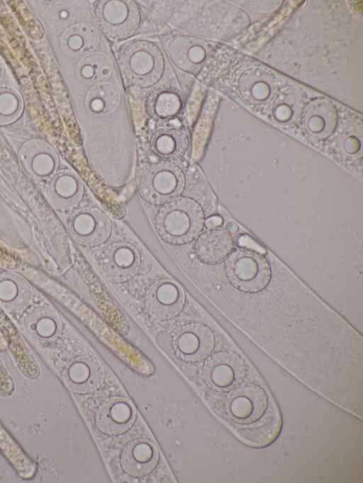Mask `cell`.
<instances>
[{"mask_svg": "<svg viewBox=\"0 0 363 483\" xmlns=\"http://www.w3.org/2000/svg\"><path fill=\"white\" fill-rule=\"evenodd\" d=\"M135 417L133 406L127 399L117 397L104 402L97 411L96 423L108 435H118L127 431Z\"/></svg>", "mask_w": 363, "mask_h": 483, "instance_id": "9c48e42d", "label": "cell"}, {"mask_svg": "<svg viewBox=\"0 0 363 483\" xmlns=\"http://www.w3.org/2000/svg\"><path fill=\"white\" fill-rule=\"evenodd\" d=\"M0 450L13 465L18 475L23 479H31L35 474L36 466L24 453L18 443L0 423Z\"/></svg>", "mask_w": 363, "mask_h": 483, "instance_id": "ffe728a7", "label": "cell"}, {"mask_svg": "<svg viewBox=\"0 0 363 483\" xmlns=\"http://www.w3.org/2000/svg\"><path fill=\"white\" fill-rule=\"evenodd\" d=\"M215 339L211 331L200 324H191L182 329L174 341L179 356L191 362L200 361L213 351Z\"/></svg>", "mask_w": 363, "mask_h": 483, "instance_id": "52a82bcc", "label": "cell"}, {"mask_svg": "<svg viewBox=\"0 0 363 483\" xmlns=\"http://www.w3.org/2000/svg\"><path fill=\"white\" fill-rule=\"evenodd\" d=\"M342 149L348 154H356L360 148V142L353 136L346 137L342 143Z\"/></svg>", "mask_w": 363, "mask_h": 483, "instance_id": "cb8c5ba5", "label": "cell"}, {"mask_svg": "<svg viewBox=\"0 0 363 483\" xmlns=\"http://www.w3.org/2000/svg\"><path fill=\"white\" fill-rule=\"evenodd\" d=\"M184 293L175 282L164 280L153 285L147 297L150 313L159 319H168L177 316L182 309Z\"/></svg>", "mask_w": 363, "mask_h": 483, "instance_id": "ba28073f", "label": "cell"}, {"mask_svg": "<svg viewBox=\"0 0 363 483\" xmlns=\"http://www.w3.org/2000/svg\"><path fill=\"white\" fill-rule=\"evenodd\" d=\"M184 98L176 89L167 86L152 90L146 96L145 108L147 113L158 120H166L178 115L182 110Z\"/></svg>", "mask_w": 363, "mask_h": 483, "instance_id": "e0dca14e", "label": "cell"}, {"mask_svg": "<svg viewBox=\"0 0 363 483\" xmlns=\"http://www.w3.org/2000/svg\"><path fill=\"white\" fill-rule=\"evenodd\" d=\"M111 222L107 216L95 208L80 211L74 218L72 230L77 241L86 246L103 243L111 232Z\"/></svg>", "mask_w": 363, "mask_h": 483, "instance_id": "8fae6325", "label": "cell"}, {"mask_svg": "<svg viewBox=\"0 0 363 483\" xmlns=\"http://www.w3.org/2000/svg\"><path fill=\"white\" fill-rule=\"evenodd\" d=\"M267 397L262 389L255 385H247L235 390L228 402L230 415L242 422L259 419L267 408Z\"/></svg>", "mask_w": 363, "mask_h": 483, "instance_id": "30bf717a", "label": "cell"}, {"mask_svg": "<svg viewBox=\"0 0 363 483\" xmlns=\"http://www.w3.org/2000/svg\"><path fill=\"white\" fill-rule=\"evenodd\" d=\"M13 381L0 360V396L9 397L13 393Z\"/></svg>", "mask_w": 363, "mask_h": 483, "instance_id": "603a6c76", "label": "cell"}, {"mask_svg": "<svg viewBox=\"0 0 363 483\" xmlns=\"http://www.w3.org/2000/svg\"><path fill=\"white\" fill-rule=\"evenodd\" d=\"M206 44L199 38L179 37L171 45L169 56L172 62L179 69L196 74L206 59Z\"/></svg>", "mask_w": 363, "mask_h": 483, "instance_id": "5bb4252c", "label": "cell"}, {"mask_svg": "<svg viewBox=\"0 0 363 483\" xmlns=\"http://www.w3.org/2000/svg\"><path fill=\"white\" fill-rule=\"evenodd\" d=\"M16 16H18L19 20L21 22L22 25H23L24 27L27 28L28 33L29 32L30 33H32L31 25H34V27L35 26L38 28H40V25H36L37 23L35 20L22 2L21 4L18 5V7L16 8Z\"/></svg>", "mask_w": 363, "mask_h": 483, "instance_id": "7402d4cb", "label": "cell"}, {"mask_svg": "<svg viewBox=\"0 0 363 483\" xmlns=\"http://www.w3.org/2000/svg\"><path fill=\"white\" fill-rule=\"evenodd\" d=\"M229 282L238 290L249 293L258 292L269 283L272 270L267 258L261 254L247 249L235 251L225 263Z\"/></svg>", "mask_w": 363, "mask_h": 483, "instance_id": "3957f363", "label": "cell"}, {"mask_svg": "<svg viewBox=\"0 0 363 483\" xmlns=\"http://www.w3.org/2000/svg\"><path fill=\"white\" fill-rule=\"evenodd\" d=\"M120 66L126 81L137 88L154 86L162 77L164 59L161 50L148 40L130 44L122 52Z\"/></svg>", "mask_w": 363, "mask_h": 483, "instance_id": "7a4b0ae2", "label": "cell"}, {"mask_svg": "<svg viewBox=\"0 0 363 483\" xmlns=\"http://www.w3.org/2000/svg\"><path fill=\"white\" fill-rule=\"evenodd\" d=\"M184 187L183 174L176 166L158 163L147 166L138 181V191L146 201L160 204L177 196Z\"/></svg>", "mask_w": 363, "mask_h": 483, "instance_id": "5b68a950", "label": "cell"}, {"mask_svg": "<svg viewBox=\"0 0 363 483\" xmlns=\"http://www.w3.org/2000/svg\"><path fill=\"white\" fill-rule=\"evenodd\" d=\"M150 147L155 156L164 159H175L186 151L188 139L186 134L179 129H159L152 135Z\"/></svg>", "mask_w": 363, "mask_h": 483, "instance_id": "d6986e66", "label": "cell"}, {"mask_svg": "<svg viewBox=\"0 0 363 483\" xmlns=\"http://www.w3.org/2000/svg\"><path fill=\"white\" fill-rule=\"evenodd\" d=\"M222 223V219L218 216H212L208 218L206 221V226L209 229H214L215 227L220 225Z\"/></svg>", "mask_w": 363, "mask_h": 483, "instance_id": "d4e9b609", "label": "cell"}, {"mask_svg": "<svg viewBox=\"0 0 363 483\" xmlns=\"http://www.w3.org/2000/svg\"><path fill=\"white\" fill-rule=\"evenodd\" d=\"M336 114L328 108L318 107L309 110L306 114V126L313 135L325 137L336 125Z\"/></svg>", "mask_w": 363, "mask_h": 483, "instance_id": "44dd1931", "label": "cell"}, {"mask_svg": "<svg viewBox=\"0 0 363 483\" xmlns=\"http://www.w3.org/2000/svg\"><path fill=\"white\" fill-rule=\"evenodd\" d=\"M105 376L104 368L92 358H81L68 368L66 380L68 386L77 392H89L97 389Z\"/></svg>", "mask_w": 363, "mask_h": 483, "instance_id": "2e32d148", "label": "cell"}, {"mask_svg": "<svg viewBox=\"0 0 363 483\" xmlns=\"http://www.w3.org/2000/svg\"><path fill=\"white\" fill-rule=\"evenodd\" d=\"M233 246L231 236L221 229H210L196 239L194 249L198 258L208 263H216L226 258Z\"/></svg>", "mask_w": 363, "mask_h": 483, "instance_id": "ac0fdd59", "label": "cell"}, {"mask_svg": "<svg viewBox=\"0 0 363 483\" xmlns=\"http://www.w3.org/2000/svg\"><path fill=\"white\" fill-rule=\"evenodd\" d=\"M227 227L230 233H235L238 229V226L234 222H230Z\"/></svg>", "mask_w": 363, "mask_h": 483, "instance_id": "484cf974", "label": "cell"}, {"mask_svg": "<svg viewBox=\"0 0 363 483\" xmlns=\"http://www.w3.org/2000/svg\"><path fill=\"white\" fill-rule=\"evenodd\" d=\"M159 453L155 445L147 440H138L130 444L121 456L123 470L129 475L142 477L155 467Z\"/></svg>", "mask_w": 363, "mask_h": 483, "instance_id": "9a60e30c", "label": "cell"}, {"mask_svg": "<svg viewBox=\"0 0 363 483\" xmlns=\"http://www.w3.org/2000/svg\"><path fill=\"white\" fill-rule=\"evenodd\" d=\"M96 17L105 35L113 40L130 38L141 22L139 8L133 1H101L96 8Z\"/></svg>", "mask_w": 363, "mask_h": 483, "instance_id": "277c9868", "label": "cell"}, {"mask_svg": "<svg viewBox=\"0 0 363 483\" xmlns=\"http://www.w3.org/2000/svg\"><path fill=\"white\" fill-rule=\"evenodd\" d=\"M103 271L114 282H124L133 278L138 271L140 258L137 251L126 244L111 248L103 259Z\"/></svg>", "mask_w": 363, "mask_h": 483, "instance_id": "7c38bea8", "label": "cell"}, {"mask_svg": "<svg viewBox=\"0 0 363 483\" xmlns=\"http://www.w3.org/2000/svg\"><path fill=\"white\" fill-rule=\"evenodd\" d=\"M245 375V365L237 354L223 351L213 355L204 367L206 381L217 389H229L241 382Z\"/></svg>", "mask_w": 363, "mask_h": 483, "instance_id": "8992f818", "label": "cell"}, {"mask_svg": "<svg viewBox=\"0 0 363 483\" xmlns=\"http://www.w3.org/2000/svg\"><path fill=\"white\" fill-rule=\"evenodd\" d=\"M0 331L21 372L28 379L38 378L40 375L38 364L25 345L17 329L1 310H0Z\"/></svg>", "mask_w": 363, "mask_h": 483, "instance_id": "4fadbf2b", "label": "cell"}, {"mask_svg": "<svg viewBox=\"0 0 363 483\" xmlns=\"http://www.w3.org/2000/svg\"><path fill=\"white\" fill-rule=\"evenodd\" d=\"M204 217L194 200L182 198L164 205L156 219V228L166 242L181 244L193 240L201 232Z\"/></svg>", "mask_w": 363, "mask_h": 483, "instance_id": "6da1fadb", "label": "cell"}]
</instances>
